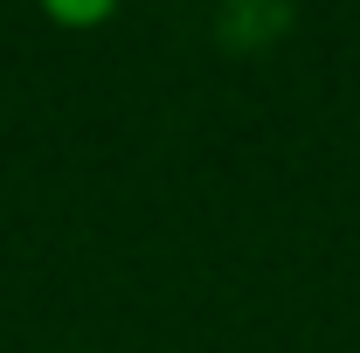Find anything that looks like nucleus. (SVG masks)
<instances>
[{
	"label": "nucleus",
	"instance_id": "obj_1",
	"mask_svg": "<svg viewBox=\"0 0 360 353\" xmlns=\"http://www.w3.org/2000/svg\"><path fill=\"white\" fill-rule=\"evenodd\" d=\"M42 14L56 28H104L118 14V0H42Z\"/></svg>",
	"mask_w": 360,
	"mask_h": 353
}]
</instances>
